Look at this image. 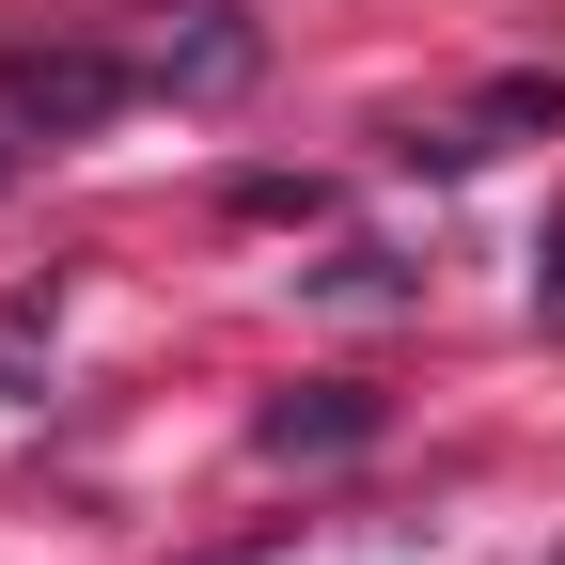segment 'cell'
I'll return each instance as SVG.
<instances>
[{
	"instance_id": "1",
	"label": "cell",
	"mask_w": 565,
	"mask_h": 565,
	"mask_svg": "<svg viewBox=\"0 0 565 565\" xmlns=\"http://www.w3.org/2000/svg\"><path fill=\"white\" fill-rule=\"evenodd\" d=\"M252 440H267V456H362V440H377V393L299 377V393H267V408H252Z\"/></svg>"
},
{
	"instance_id": "2",
	"label": "cell",
	"mask_w": 565,
	"mask_h": 565,
	"mask_svg": "<svg viewBox=\"0 0 565 565\" xmlns=\"http://www.w3.org/2000/svg\"><path fill=\"white\" fill-rule=\"evenodd\" d=\"M126 110V63H32V79H17V141H79V126H110Z\"/></svg>"
},
{
	"instance_id": "3",
	"label": "cell",
	"mask_w": 565,
	"mask_h": 565,
	"mask_svg": "<svg viewBox=\"0 0 565 565\" xmlns=\"http://www.w3.org/2000/svg\"><path fill=\"white\" fill-rule=\"evenodd\" d=\"M158 79H173V95H236V79H252L236 0H189V17H173V47H158Z\"/></svg>"
},
{
	"instance_id": "5",
	"label": "cell",
	"mask_w": 565,
	"mask_h": 565,
	"mask_svg": "<svg viewBox=\"0 0 565 565\" xmlns=\"http://www.w3.org/2000/svg\"><path fill=\"white\" fill-rule=\"evenodd\" d=\"M534 315H565V221L534 236Z\"/></svg>"
},
{
	"instance_id": "4",
	"label": "cell",
	"mask_w": 565,
	"mask_h": 565,
	"mask_svg": "<svg viewBox=\"0 0 565 565\" xmlns=\"http://www.w3.org/2000/svg\"><path fill=\"white\" fill-rule=\"evenodd\" d=\"M299 299H330V315H393V299H424V282H408V252H330V267H299Z\"/></svg>"
}]
</instances>
